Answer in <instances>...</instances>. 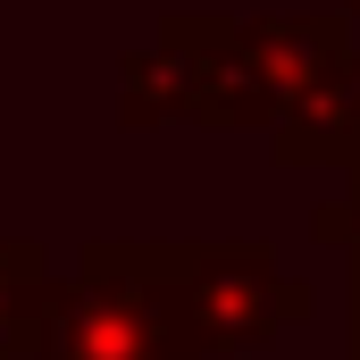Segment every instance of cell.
<instances>
[{
  "mask_svg": "<svg viewBox=\"0 0 360 360\" xmlns=\"http://www.w3.org/2000/svg\"><path fill=\"white\" fill-rule=\"evenodd\" d=\"M310 235H319V243H335V252L352 260V276H360V176H344L335 201H319V210H310Z\"/></svg>",
  "mask_w": 360,
  "mask_h": 360,
  "instance_id": "8992f818",
  "label": "cell"
},
{
  "mask_svg": "<svg viewBox=\"0 0 360 360\" xmlns=\"http://www.w3.org/2000/svg\"><path fill=\"white\" fill-rule=\"evenodd\" d=\"M319 8H335V17H360V0H319Z\"/></svg>",
  "mask_w": 360,
  "mask_h": 360,
  "instance_id": "ba28073f",
  "label": "cell"
},
{
  "mask_svg": "<svg viewBox=\"0 0 360 360\" xmlns=\"http://www.w3.org/2000/svg\"><path fill=\"white\" fill-rule=\"evenodd\" d=\"M168 310L184 360H235L276 344L319 310V285L293 276L269 243H101Z\"/></svg>",
  "mask_w": 360,
  "mask_h": 360,
  "instance_id": "6da1fadb",
  "label": "cell"
},
{
  "mask_svg": "<svg viewBox=\"0 0 360 360\" xmlns=\"http://www.w3.org/2000/svg\"><path fill=\"white\" fill-rule=\"evenodd\" d=\"M344 360H360V276H352V293H344Z\"/></svg>",
  "mask_w": 360,
  "mask_h": 360,
  "instance_id": "52a82bcc",
  "label": "cell"
},
{
  "mask_svg": "<svg viewBox=\"0 0 360 360\" xmlns=\"http://www.w3.org/2000/svg\"><path fill=\"white\" fill-rule=\"evenodd\" d=\"M269 151L285 168H344V176H360V51L310 101H293L269 126Z\"/></svg>",
  "mask_w": 360,
  "mask_h": 360,
  "instance_id": "277c9868",
  "label": "cell"
},
{
  "mask_svg": "<svg viewBox=\"0 0 360 360\" xmlns=\"http://www.w3.org/2000/svg\"><path fill=\"white\" fill-rule=\"evenodd\" d=\"M42 360H184V344L168 310L143 293V276H126L101 243H84L76 269L51 276Z\"/></svg>",
  "mask_w": 360,
  "mask_h": 360,
  "instance_id": "7a4b0ae2",
  "label": "cell"
},
{
  "mask_svg": "<svg viewBox=\"0 0 360 360\" xmlns=\"http://www.w3.org/2000/svg\"><path fill=\"white\" fill-rule=\"evenodd\" d=\"M51 276H59V260L34 235H0V360H42Z\"/></svg>",
  "mask_w": 360,
  "mask_h": 360,
  "instance_id": "5b68a950",
  "label": "cell"
},
{
  "mask_svg": "<svg viewBox=\"0 0 360 360\" xmlns=\"http://www.w3.org/2000/svg\"><path fill=\"white\" fill-rule=\"evenodd\" d=\"M226 51H235L252 101L269 109V126H276L293 101H310L327 84L360 42H352V17H335V8H252V17H235Z\"/></svg>",
  "mask_w": 360,
  "mask_h": 360,
  "instance_id": "3957f363",
  "label": "cell"
}]
</instances>
